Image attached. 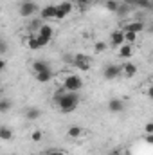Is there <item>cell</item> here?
<instances>
[{
    "instance_id": "33",
    "label": "cell",
    "mask_w": 153,
    "mask_h": 155,
    "mask_svg": "<svg viewBox=\"0 0 153 155\" xmlns=\"http://www.w3.org/2000/svg\"><path fill=\"white\" fill-rule=\"evenodd\" d=\"M0 41H2V38H0Z\"/></svg>"
},
{
    "instance_id": "27",
    "label": "cell",
    "mask_w": 153,
    "mask_h": 155,
    "mask_svg": "<svg viewBox=\"0 0 153 155\" xmlns=\"http://www.w3.org/2000/svg\"><path fill=\"white\" fill-rule=\"evenodd\" d=\"M4 52H7V43L2 40V41H0V54H4Z\"/></svg>"
},
{
    "instance_id": "14",
    "label": "cell",
    "mask_w": 153,
    "mask_h": 155,
    "mask_svg": "<svg viewBox=\"0 0 153 155\" xmlns=\"http://www.w3.org/2000/svg\"><path fill=\"white\" fill-rule=\"evenodd\" d=\"M132 54H133V45H132V43H122V45L119 47V56H121V58H126V60H128Z\"/></svg>"
},
{
    "instance_id": "32",
    "label": "cell",
    "mask_w": 153,
    "mask_h": 155,
    "mask_svg": "<svg viewBox=\"0 0 153 155\" xmlns=\"http://www.w3.org/2000/svg\"><path fill=\"white\" fill-rule=\"evenodd\" d=\"M112 155H119V152H114V153H112Z\"/></svg>"
},
{
    "instance_id": "2",
    "label": "cell",
    "mask_w": 153,
    "mask_h": 155,
    "mask_svg": "<svg viewBox=\"0 0 153 155\" xmlns=\"http://www.w3.org/2000/svg\"><path fill=\"white\" fill-rule=\"evenodd\" d=\"M83 88V79L81 76H77V74H69V76L65 78V81H63V90H67V92H77V90H81Z\"/></svg>"
},
{
    "instance_id": "23",
    "label": "cell",
    "mask_w": 153,
    "mask_h": 155,
    "mask_svg": "<svg viewBox=\"0 0 153 155\" xmlns=\"http://www.w3.org/2000/svg\"><path fill=\"white\" fill-rule=\"evenodd\" d=\"M117 7H119V2L117 0H108L106 2V9H110V11H117Z\"/></svg>"
},
{
    "instance_id": "31",
    "label": "cell",
    "mask_w": 153,
    "mask_h": 155,
    "mask_svg": "<svg viewBox=\"0 0 153 155\" xmlns=\"http://www.w3.org/2000/svg\"><path fill=\"white\" fill-rule=\"evenodd\" d=\"M77 2H79V4H88L90 0H77Z\"/></svg>"
},
{
    "instance_id": "18",
    "label": "cell",
    "mask_w": 153,
    "mask_h": 155,
    "mask_svg": "<svg viewBox=\"0 0 153 155\" xmlns=\"http://www.w3.org/2000/svg\"><path fill=\"white\" fill-rule=\"evenodd\" d=\"M36 79H38L40 83H47V81H50V79H52V71L49 69V71L38 72V74H36Z\"/></svg>"
},
{
    "instance_id": "8",
    "label": "cell",
    "mask_w": 153,
    "mask_h": 155,
    "mask_svg": "<svg viewBox=\"0 0 153 155\" xmlns=\"http://www.w3.org/2000/svg\"><path fill=\"white\" fill-rule=\"evenodd\" d=\"M40 20H56V5H45L40 11Z\"/></svg>"
},
{
    "instance_id": "22",
    "label": "cell",
    "mask_w": 153,
    "mask_h": 155,
    "mask_svg": "<svg viewBox=\"0 0 153 155\" xmlns=\"http://www.w3.org/2000/svg\"><path fill=\"white\" fill-rule=\"evenodd\" d=\"M106 43L105 41H96V45H94V49H96V52H105L106 51Z\"/></svg>"
},
{
    "instance_id": "10",
    "label": "cell",
    "mask_w": 153,
    "mask_h": 155,
    "mask_svg": "<svg viewBox=\"0 0 153 155\" xmlns=\"http://www.w3.org/2000/svg\"><path fill=\"white\" fill-rule=\"evenodd\" d=\"M122 31H132V33L139 35L141 31H144V22H142V20H137V22H130V24H126V25L122 27Z\"/></svg>"
},
{
    "instance_id": "13",
    "label": "cell",
    "mask_w": 153,
    "mask_h": 155,
    "mask_svg": "<svg viewBox=\"0 0 153 155\" xmlns=\"http://www.w3.org/2000/svg\"><path fill=\"white\" fill-rule=\"evenodd\" d=\"M124 43V33H122V29H117L112 33V45L114 47H121Z\"/></svg>"
},
{
    "instance_id": "29",
    "label": "cell",
    "mask_w": 153,
    "mask_h": 155,
    "mask_svg": "<svg viewBox=\"0 0 153 155\" xmlns=\"http://www.w3.org/2000/svg\"><path fill=\"white\" fill-rule=\"evenodd\" d=\"M5 67H7V61H5V60H0V72H2Z\"/></svg>"
},
{
    "instance_id": "21",
    "label": "cell",
    "mask_w": 153,
    "mask_h": 155,
    "mask_svg": "<svg viewBox=\"0 0 153 155\" xmlns=\"http://www.w3.org/2000/svg\"><path fill=\"white\" fill-rule=\"evenodd\" d=\"M124 33V43H135L137 41V35L135 33H132V31H122Z\"/></svg>"
},
{
    "instance_id": "19",
    "label": "cell",
    "mask_w": 153,
    "mask_h": 155,
    "mask_svg": "<svg viewBox=\"0 0 153 155\" xmlns=\"http://www.w3.org/2000/svg\"><path fill=\"white\" fill-rule=\"evenodd\" d=\"M41 116V110H38V108H27L25 110V117L29 119V121H34V119H38V117Z\"/></svg>"
},
{
    "instance_id": "1",
    "label": "cell",
    "mask_w": 153,
    "mask_h": 155,
    "mask_svg": "<svg viewBox=\"0 0 153 155\" xmlns=\"http://www.w3.org/2000/svg\"><path fill=\"white\" fill-rule=\"evenodd\" d=\"M54 101H56V105H58V108L63 112V114H69V112H74L77 108V105H79V101H81V97H79V94L77 92H67V90H58V94H56V97H54Z\"/></svg>"
},
{
    "instance_id": "20",
    "label": "cell",
    "mask_w": 153,
    "mask_h": 155,
    "mask_svg": "<svg viewBox=\"0 0 153 155\" xmlns=\"http://www.w3.org/2000/svg\"><path fill=\"white\" fill-rule=\"evenodd\" d=\"M11 107H13V103H11L9 99H0V114L9 112V110H11Z\"/></svg>"
},
{
    "instance_id": "12",
    "label": "cell",
    "mask_w": 153,
    "mask_h": 155,
    "mask_svg": "<svg viewBox=\"0 0 153 155\" xmlns=\"http://www.w3.org/2000/svg\"><path fill=\"white\" fill-rule=\"evenodd\" d=\"M121 72L124 74V78H133L137 74V67L133 65V63H122V67H121Z\"/></svg>"
},
{
    "instance_id": "15",
    "label": "cell",
    "mask_w": 153,
    "mask_h": 155,
    "mask_svg": "<svg viewBox=\"0 0 153 155\" xmlns=\"http://www.w3.org/2000/svg\"><path fill=\"white\" fill-rule=\"evenodd\" d=\"M13 135H15L13 128H9V126H5V124L0 126V139H2V141H11Z\"/></svg>"
},
{
    "instance_id": "30",
    "label": "cell",
    "mask_w": 153,
    "mask_h": 155,
    "mask_svg": "<svg viewBox=\"0 0 153 155\" xmlns=\"http://www.w3.org/2000/svg\"><path fill=\"white\" fill-rule=\"evenodd\" d=\"M47 155H67V153H63V152H60V150H52L50 153H47Z\"/></svg>"
},
{
    "instance_id": "6",
    "label": "cell",
    "mask_w": 153,
    "mask_h": 155,
    "mask_svg": "<svg viewBox=\"0 0 153 155\" xmlns=\"http://www.w3.org/2000/svg\"><path fill=\"white\" fill-rule=\"evenodd\" d=\"M70 11H72V4L61 2L60 5H56V20H63L67 15H70Z\"/></svg>"
},
{
    "instance_id": "3",
    "label": "cell",
    "mask_w": 153,
    "mask_h": 155,
    "mask_svg": "<svg viewBox=\"0 0 153 155\" xmlns=\"http://www.w3.org/2000/svg\"><path fill=\"white\" fill-rule=\"evenodd\" d=\"M36 11H38V5H36L34 2H24V4L18 7V13H20V16H24V18L33 16Z\"/></svg>"
},
{
    "instance_id": "17",
    "label": "cell",
    "mask_w": 153,
    "mask_h": 155,
    "mask_svg": "<svg viewBox=\"0 0 153 155\" xmlns=\"http://www.w3.org/2000/svg\"><path fill=\"white\" fill-rule=\"evenodd\" d=\"M85 134V130L81 128V126H70L69 130H67V135L70 137V139H77V137H81Z\"/></svg>"
},
{
    "instance_id": "25",
    "label": "cell",
    "mask_w": 153,
    "mask_h": 155,
    "mask_svg": "<svg viewBox=\"0 0 153 155\" xmlns=\"http://www.w3.org/2000/svg\"><path fill=\"white\" fill-rule=\"evenodd\" d=\"M41 24H43V22H41V20H38V18H36V20H33V22H31V31H34V33H36V31L40 29V25H41Z\"/></svg>"
},
{
    "instance_id": "7",
    "label": "cell",
    "mask_w": 153,
    "mask_h": 155,
    "mask_svg": "<svg viewBox=\"0 0 153 155\" xmlns=\"http://www.w3.org/2000/svg\"><path fill=\"white\" fill-rule=\"evenodd\" d=\"M121 74L122 72H121V67L119 65H106L105 71H103V76L106 78V79H117Z\"/></svg>"
},
{
    "instance_id": "4",
    "label": "cell",
    "mask_w": 153,
    "mask_h": 155,
    "mask_svg": "<svg viewBox=\"0 0 153 155\" xmlns=\"http://www.w3.org/2000/svg\"><path fill=\"white\" fill-rule=\"evenodd\" d=\"M72 65L79 71H88L90 69V58L85 56V54H76L74 60H72Z\"/></svg>"
},
{
    "instance_id": "5",
    "label": "cell",
    "mask_w": 153,
    "mask_h": 155,
    "mask_svg": "<svg viewBox=\"0 0 153 155\" xmlns=\"http://www.w3.org/2000/svg\"><path fill=\"white\" fill-rule=\"evenodd\" d=\"M50 40L43 38V36H38V35H31L29 38H27V47L29 49H40V47H43V45H47Z\"/></svg>"
},
{
    "instance_id": "24",
    "label": "cell",
    "mask_w": 153,
    "mask_h": 155,
    "mask_svg": "<svg viewBox=\"0 0 153 155\" xmlns=\"http://www.w3.org/2000/svg\"><path fill=\"white\" fill-rule=\"evenodd\" d=\"M41 137H43V134H41L40 130H34V132L31 134V139H33L34 143H38V141H41Z\"/></svg>"
},
{
    "instance_id": "16",
    "label": "cell",
    "mask_w": 153,
    "mask_h": 155,
    "mask_svg": "<svg viewBox=\"0 0 153 155\" xmlns=\"http://www.w3.org/2000/svg\"><path fill=\"white\" fill-rule=\"evenodd\" d=\"M33 71H34V74H38V72H43V71H49L50 67H49V63H45V61H41V60H36V61H33Z\"/></svg>"
},
{
    "instance_id": "28",
    "label": "cell",
    "mask_w": 153,
    "mask_h": 155,
    "mask_svg": "<svg viewBox=\"0 0 153 155\" xmlns=\"http://www.w3.org/2000/svg\"><path fill=\"white\" fill-rule=\"evenodd\" d=\"M144 130H146V134H153V123H148Z\"/></svg>"
},
{
    "instance_id": "9",
    "label": "cell",
    "mask_w": 153,
    "mask_h": 155,
    "mask_svg": "<svg viewBox=\"0 0 153 155\" xmlns=\"http://www.w3.org/2000/svg\"><path fill=\"white\" fill-rule=\"evenodd\" d=\"M34 35L43 36V38H47V40H52V36H54V29H52V25H49V24H41L40 29L34 33Z\"/></svg>"
},
{
    "instance_id": "26",
    "label": "cell",
    "mask_w": 153,
    "mask_h": 155,
    "mask_svg": "<svg viewBox=\"0 0 153 155\" xmlns=\"http://www.w3.org/2000/svg\"><path fill=\"white\" fill-rule=\"evenodd\" d=\"M135 4H139L141 7H150V0H133Z\"/></svg>"
},
{
    "instance_id": "11",
    "label": "cell",
    "mask_w": 153,
    "mask_h": 155,
    "mask_svg": "<svg viewBox=\"0 0 153 155\" xmlns=\"http://www.w3.org/2000/svg\"><path fill=\"white\" fill-rule=\"evenodd\" d=\"M108 110L114 112V114L122 112V110H124V101H122V99H117V97L110 99V101H108Z\"/></svg>"
}]
</instances>
